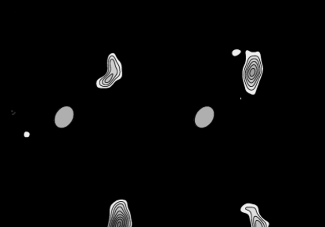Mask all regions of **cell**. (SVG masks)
<instances>
[{"label":"cell","instance_id":"1","mask_svg":"<svg viewBox=\"0 0 325 227\" xmlns=\"http://www.w3.org/2000/svg\"><path fill=\"white\" fill-rule=\"evenodd\" d=\"M246 61L243 68V81L245 89L248 93L254 95L259 86L263 73V65L260 52L246 51Z\"/></svg>","mask_w":325,"mask_h":227},{"label":"cell","instance_id":"5","mask_svg":"<svg viewBox=\"0 0 325 227\" xmlns=\"http://www.w3.org/2000/svg\"><path fill=\"white\" fill-rule=\"evenodd\" d=\"M242 53V51L240 50H234L232 51V55L233 56H238V55L241 54Z\"/></svg>","mask_w":325,"mask_h":227},{"label":"cell","instance_id":"2","mask_svg":"<svg viewBox=\"0 0 325 227\" xmlns=\"http://www.w3.org/2000/svg\"><path fill=\"white\" fill-rule=\"evenodd\" d=\"M131 217L125 200H118L111 207L110 220L107 227H131Z\"/></svg>","mask_w":325,"mask_h":227},{"label":"cell","instance_id":"4","mask_svg":"<svg viewBox=\"0 0 325 227\" xmlns=\"http://www.w3.org/2000/svg\"><path fill=\"white\" fill-rule=\"evenodd\" d=\"M74 119V110L71 107H63L57 112L55 122L57 127L64 128L73 122Z\"/></svg>","mask_w":325,"mask_h":227},{"label":"cell","instance_id":"3","mask_svg":"<svg viewBox=\"0 0 325 227\" xmlns=\"http://www.w3.org/2000/svg\"><path fill=\"white\" fill-rule=\"evenodd\" d=\"M215 117V112L211 107H204L197 111L194 118V123L198 128L209 126Z\"/></svg>","mask_w":325,"mask_h":227}]
</instances>
